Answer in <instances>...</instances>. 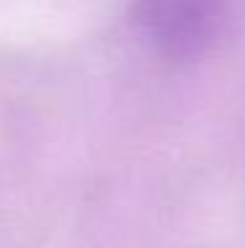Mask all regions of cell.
<instances>
[{"instance_id":"obj_1","label":"cell","mask_w":245,"mask_h":248,"mask_svg":"<svg viewBox=\"0 0 245 248\" xmlns=\"http://www.w3.org/2000/svg\"><path fill=\"white\" fill-rule=\"evenodd\" d=\"M230 0H135L132 24L161 56L190 58L216 40Z\"/></svg>"}]
</instances>
